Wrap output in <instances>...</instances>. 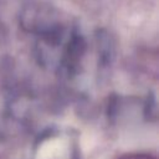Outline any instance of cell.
<instances>
[{
  "mask_svg": "<svg viewBox=\"0 0 159 159\" xmlns=\"http://www.w3.org/2000/svg\"><path fill=\"white\" fill-rule=\"evenodd\" d=\"M118 159H157V158L148 153H127L120 155Z\"/></svg>",
  "mask_w": 159,
  "mask_h": 159,
  "instance_id": "cell-1",
  "label": "cell"
}]
</instances>
